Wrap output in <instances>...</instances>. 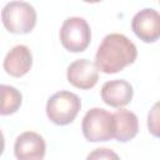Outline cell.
<instances>
[{
  "mask_svg": "<svg viewBox=\"0 0 160 160\" xmlns=\"http://www.w3.org/2000/svg\"><path fill=\"white\" fill-rule=\"evenodd\" d=\"M135 44L122 34L106 35L98 48L95 65L105 74H115L136 60Z\"/></svg>",
  "mask_w": 160,
  "mask_h": 160,
  "instance_id": "obj_1",
  "label": "cell"
},
{
  "mask_svg": "<svg viewBox=\"0 0 160 160\" xmlns=\"http://www.w3.org/2000/svg\"><path fill=\"white\" fill-rule=\"evenodd\" d=\"M81 130L85 139L91 142L109 141L115 135L114 114L101 108H92L84 115Z\"/></svg>",
  "mask_w": 160,
  "mask_h": 160,
  "instance_id": "obj_2",
  "label": "cell"
},
{
  "mask_svg": "<svg viewBox=\"0 0 160 160\" xmlns=\"http://www.w3.org/2000/svg\"><path fill=\"white\" fill-rule=\"evenodd\" d=\"M1 21L11 34H28L36 24V10L25 1H10L1 11Z\"/></svg>",
  "mask_w": 160,
  "mask_h": 160,
  "instance_id": "obj_3",
  "label": "cell"
},
{
  "mask_svg": "<svg viewBox=\"0 0 160 160\" xmlns=\"http://www.w3.org/2000/svg\"><path fill=\"white\" fill-rule=\"evenodd\" d=\"M81 101L79 96L70 91H59L50 96L46 104V115L56 125L72 122L80 111Z\"/></svg>",
  "mask_w": 160,
  "mask_h": 160,
  "instance_id": "obj_4",
  "label": "cell"
},
{
  "mask_svg": "<svg viewBox=\"0 0 160 160\" xmlns=\"http://www.w3.org/2000/svg\"><path fill=\"white\" fill-rule=\"evenodd\" d=\"M91 40V30L85 19L79 16L68 18L60 28L61 45L70 52L86 50Z\"/></svg>",
  "mask_w": 160,
  "mask_h": 160,
  "instance_id": "obj_5",
  "label": "cell"
},
{
  "mask_svg": "<svg viewBox=\"0 0 160 160\" xmlns=\"http://www.w3.org/2000/svg\"><path fill=\"white\" fill-rule=\"evenodd\" d=\"M131 30L144 42H154L160 39V14L145 8L136 12L131 20Z\"/></svg>",
  "mask_w": 160,
  "mask_h": 160,
  "instance_id": "obj_6",
  "label": "cell"
},
{
  "mask_svg": "<svg viewBox=\"0 0 160 160\" xmlns=\"http://www.w3.org/2000/svg\"><path fill=\"white\" fill-rule=\"evenodd\" d=\"M66 78L72 86L89 90L94 88L99 80V70L95 62H91L88 59H79L69 65Z\"/></svg>",
  "mask_w": 160,
  "mask_h": 160,
  "instance_id": "obj_7",
  "label": "cell"
},
{
  "mask_svg": "<svg viewBox=\"0 0 160 160\" xmlns=\"http://www.w3.org/2000/svg\"><path fill=\"white\" fill-rule=\"evenodd\" d=\"M46 145L41 135L34 131L20 134L14 144V152L18 160H41L45 155Z\"/></svg>",
  "mask_w": 160,
  "mask_h": 160,
  "instance_id": "obj_8",
  "label": "cell"
},
{
  "mask_svg": "<svg viewBox=\"0 0 160 160\" xmlns=\"http://www.w3.org/2000/svg\"><path fill=\"white\" fill-rule=\"evenodd\" d=\"M101 99L102 101L112 108H121L128 105L132 99V86L130 82L122 79L106 81L101 88Z\"/></svg>",
  "mask_w": 160,
  "mask_h": 160,
  "instance_id": "obj_9",
  "label": "cell"
},
{
  "mask_svg": "<svg viewBox=\"0 0 160 160\" xmlns=\"http://www.w3.org/2000/svg\"><path fill=\"white\" fill-rule=\"evenodd\" d=\"M32 65V55L28 46L25 45H15L4 59V70L14 76L21 78L24 76Z\"/></svg>",
  "mask_w": 160,
  "mask_h": 160,
  "instance_id": "obj_10",
  "label": "cell"
},
{
  "mask_svg": "<svg viewBox=\"0 0 160 160\" xmlns=\"http://www.w3.org/2000/svg\"><path fill=\"white\" fill-rule=\"evenodd\" d=\"M115 119V135L114 138L120 142H128L132 140L139 130L138 116L126 109H120L114 112Z\"/></svg>",
  "mask_w": 160,
  "mask_h": 160,
  "instance_id": "obj_11",
  "label": "cell"
},
{
  "mask_svg": "<svg viewBox=\"0 0 160 160\" xmlns=\"http://www.w3.org/2000/svg\"><path fill=\"white\" fill-rule=\"evenodd\" d=\"M0 90H1L0 114L1 115H11V114L16 112L22 101L21 92L10 85H1Z\"/></svg>",
  "mask_w": 160,
  "mask_h": 160,
  "instance_id": "obj_12",
  "label": "cell"
},
{
  "mask_svg": "<svg viewBox=\"0 0 160 160\" xmlns=\"http://www.w3.org/2000/svg\"><path fill=\"white\" fill-rule=\"evenodd\" d=\"M148 129L152 136L160 138V101L155 102L148 114Z\"/></svg>",
  "mask_w": 160,
  "mask_h": 160,
  "instance_id": "obj_13",
  "label": "cell"
},
{
  "mask_svg": "<svg viewBox=\"0 0 160 160\" xmlns=\"http://www.w3.org/2000/svg\"><path fill=\"white\" fill-rule=\"evenodd\" d=\"M86 160H120V158L111 149H108V148H98V149L92 150L88 155Z\"/></svg>",
  "mask_w": 160,
  "mask_h": 160,
  "instance_id": "obj_14",
  "label": "cell"
}]
</instances>
